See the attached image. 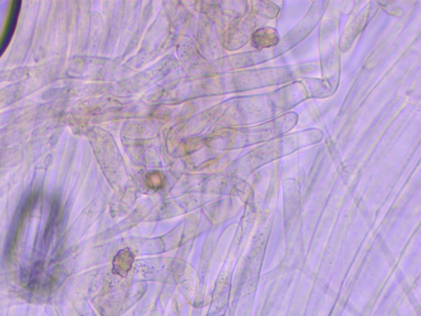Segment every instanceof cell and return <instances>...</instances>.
I'll use <instances>...</instances> for the list:
<instances>
[{
	"label": "cell",
	"mask_w": 421,
	"mask_h": 316,
	"mask_svg": "<svg viewBox=\"0 0 421 316\" xmlns=\"http://www.w3.org/2000/svg\"><path fill=\"white\" fill-rule=\"evenodd\" d=\"M279 36L277 30L271 27L259 29L253 36V45L258 50L277 45Z\"/></svg>",
	"instance_id": "obj_1"
}]
</instances>
